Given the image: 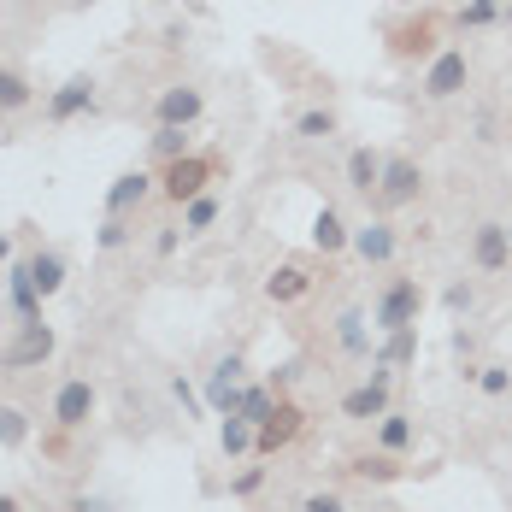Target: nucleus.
<instances>
[{"instance_id":"25","label":"nucleus","mask_w":512,"mask_h":512,"mask_svg":"<svg viewBox=\"0 0 512 512\" xmlns=\"http://www.w3.org/2000/svg\"><path fill=\"white\" fill-rule=\"evenodd\" d=\"M24 442H30V412L12 407V401H0V448H6V454H18Z\"/></svg>"},{"instance_id":"38","label":"nucleus","mask_w":512,"mask_h":512,"mask_svg":"<svg viewBox=\"0 0 512 512\" xmlns=\"http://www.w3.org/2000/svg\"><path fill=\"white\" fill-rule=\"evenodd\" d=\"M471 301H477V295H471V283H454V289L442 295V307H448V312H471Z\"/></svg>"},{"instance_id":"33","label":"nucleus","mask_w":512,"mask_h":512,"mask_svg":"<svg viewBox=\"0 0 512 512\" xmlns=\"http://www.w3.org/2000/svg\"><path fill=\"white\" fill-rule=\"evenodd\" d=\"M495 18H512V6H483V0H465L460 6V30H483Z\"/></svg>"},{"instance_id":"40","label":"nucleus","mask_w":512,"mask_h":512,"mask_svg":"<svg viewBox=\"0 0 512 512\" xmlns=\"http://www.w3.org/2000/svg\"><path fill=\"white\" fill-rule=\"evenodd\" d=\"M0 512H24V501H18L12 489H0Z\"/></svg>"},{"instance_id":"35","label":"nucleus","mask_w":512,"mask_h":512,"mask_svg":"<svg viewBox=\"0 0 512 512\" xmlns=\"http://www.w3.org/2000/svg\"><path fill=\"white\" fill-rule=\"evenodd\" d=\"M259 483H265V465H242V471L230 477V495L248 501V495H259Z\"/></svg>"},{"instance_id":"27","label":"nucleus","mask_w":512,"mask_h":512,"mask_svg":"<svg viewBox=\"0 0 512 512\" xmlns=\"http://www.w3.org/2000/svg\"><path fill=\"white\" fill-rule=\"evenodd\" d=\"M348 471H354L359 483H395L401 477L395 454H359V460H348Z\"/></svg>"},{"instance_id":"6","label":"nucleus","mask_w":512,"mask_h":512,"mask_svg":"<svg viewBox=\"0 0 512 512\" xmlns=\"http://www.w3.org/2000/svg\"><path fill=\"white\" fill-rule=\"evenodd\" d=\"M465 83H471L465 48H442L424 71V101H454V95H465Z\"/></svg>"},{"instance_id":"4","label":"nucleus","mask_w":512,"mask_h":512,"mask_svg":"<svg viewBox=\"0 0 512 512\" xmlns=\"http://www.w3.org/2000/svg\"><path fill=\"white\" fill-rule=\"evenodd\" d=\"M389 59H436L442 53V36H436V18L430 12H418V18H401V24H389Z\"/></svg>"},{"instance_id":"5","label":"nucleus","mask_w":512,"mask_h":512,"mask_svg":"<svg viewBox=\"0 0 512 512\" xmlns=\"http://www.w3.org/2000/svg\"><path fill=\"white\" fill-rule=\"evenodd\" d=\"M418 195H424V171H418L407 154H389V159H383V183H377V201H383V212L412 206Z\"/></svg>"},{"instance_id":"2","label":"nucleus","mask_w":512,"mask_h":512,"mask_svg":"<svg viewBox=\"0 0 512 512\" xmlns=\"http://www.w3.org/2000/svg\"><path fill=\"white\" fill-rule=\"evenodd\" d=\"M53 348H59V336H53L48 318H36V324H18V336L0 348V371H30V365H48Z\"/></svg>"},{"instance_id":"36","label":"nucleus","mask_w":512,"mask_h":512,"mask_svg":"<svg viewBox=\"0 0 512 512\" xmlns=\"http://www.w3.org/2000/svg\"><path fill=\"white\" fill-rule=\"evenodd\" d=\"M177 248H183V224H165V230L154 236V254H159V259H171Z\"/></svg>"},{"instance_id":"17","label":"nucleus","mask_w":512,"mask_h":512,"mask_svg":"<svg viewBox=\"0 0 512 512\" xmlns=\"http://www.w3.org/2000/svg\"><path fill=\"white\" fill-rule=\"evenodd\" d=\"M354 254L365 259V265H389V259H395V224H389V218L359 224L354 230Z\"/></svg>"},{"instance_id":"39","label":"nucleus","mask_w":512,"mask_h":512,"mask_svg":"<svg viewBox=\"0 0 512 512\" xmlns=\"http://www.w3.org/2000/svg\"><path fill=\"white\" fill-rule=\"evenodd\" d=\"M71 512H101V501L95 495H71Z\"/></svg>"},{"instance_id":"10","label":"nucleus","mask_w":512,"mask_h":512,"mask_svg":"<svg viewBox=\"0 0 512 512\" xmlns=\"http://www.w3.org/2000/svg\"><path fill=\"white\" fill-rule=\"evenodd\" d=\"M301 424H307V412L295 407V401H277V412H271V424H259L254 436V454L259 460H271V454H283L295 436H301Z\"/></svg>"},{"instance_id":"31","label":"nucleus","mask_w":512,"mask_h":512,"mask_svg":"<svg viewBox=\"0 0 512 512\" xmlns=\"http://www.w3.org/2000/svg\"><path fill=\"white\" fill-rule=\"evenodd\" d=\"M471 383H477V389H483L489 401L512 395V371H507V365H477V371H471Z\"/></svg>"},{"instance_id":"30","label":"nucleus","mask_w":512,"mask_h":512,"mask_svg":"<svg viewBox=\"0 0 512 512\" xmlns=\"http://www.w3.org/2000/svg\"><path fill=\"white\" fill-rule=\"evenodd\" d=\"M148 148H154L159 165H177V159H189V130H165V124H159Z\"/></svg>"},{"instance_id":"32","label":"nucleus","mask_w":512,"mask_h":512,"mask_svg":"<svg viewBox=\"0 0 512 512\" xmlns=\"http://www.w3.org/2000/svg\"><path fill=\"white\" fill-rule=\"evenodd\" d=\"M130 236H136V230H130V218H101L95 248H101V254H118V248H130Z\"/></svg>"},{"instance_id":"44","label":"nucleus","mask_w":512,"mask_h":512,"mask_svg":"<svg viewBox=\"0 0 512 512\" xmlns=\"http://www.w3.org/2000/svg\"><path fill=\"white\" fill-rule=\"evenodd\" d=\"M507 271H512V265H507Z\"/></svg>"},{"instance_id":"41","label":"nucleus","mask_w":512,"mask_h":512,"mask_svg":"<svg viewBox=\"0 0 512 512\" xmlns=\"http://www.w3.org/2000/svg\"><path fill=\"white\" fill-rule=\"evenodd\" d=\"M0 265H12V230H0Z\"/></svg>"},{"instance_id":"21","label":"nucleus","mask_w":512,"mask_h":512,"mask_svg":"<svg viewBox=\"0 0 512 512\" xmlns=\"http://www.w3.org/2000/svg\"><path fill=\"white\" fill-rule=\"evenodd\" d=\"M377 183H383V154H377V148H354V154H348V189L371 201Z\"/></svg>"},{"instance_id":"1","label":"nucleus","mask_w":512,"mask_h":512,"mask_svg":"<svg viewBox=\"0 0 512 512\" xmlns=\"http://www.w3.org/2000/svg\"><path fill=\"white\" fill-rule=\"evenodd\" d=\"M418 312H424V289H418V277H389L383 295H377V307H371V330H383V336H395V330H418Z\"/></svg>"},{"instance_id":"14","label":"nucleus","mask_w":512,"mask_h":512,"mask_svg":"<svg viewBox=\"0 0 512 512\" xmlns=\"http://www.w3.org/2000/svg\"><path fill=\"white\" fill-rule=\"evenodd\" d=\"M6 307L18 324H36L42 318V295H36V283H30V259H12L6 265Z\"/></svg>"},{"instance_id":"24","label":"nucleus","mask_w":512,"mask_h":512,"mask_svg":"<svg viewBox=\"0 0 512 512\" xmlns=\"http://www.w3.org/2000/svg\"><path fill=\"white\" fill-rule=\"evenodd\" d=\"M271 412H277V395L271 389H259V383H248L242 395H236V418H248V424H271Z\"/></svg>"},{"instance_id":"28","label":"nucleus","mask_w":512,"mask_h":512,"mask_svg":"<svg viewBox=\"0 0 512 512\" xmlns=\"http://www.w3.org/2000/svg\"><path fill=\"white\" fill-rule=\"evenodd\" d=\"M295 136H301V142H330V136H336V112H330V106H307V112L295 118Z\"/></svg>"},{"instance_id":"7","label":"nucleus","mask_w":512,"mask_h":512,"mask_svg":"<svg viewBox=\"0 0 512 512\" xmlns=\"http://www.w3.org/2000/svg\"><path fill=\"white\" fill-rule=\"evenodd\" d=\"M95 106H101L95 77H65L48 101H42V118H48V124H71V118H83V112H95Z\"/></svg>"},{"instance_id":"37","label":"nucleus","mask_w":512,"mask_h":512,"mask_svg":"<svg viewBox=\"0 0 512 512\" xmlns=\"http://www.w3.org/2000/svg\"><path fill=\"white\" fill-rule=\"evenodd\" d=\"M301 512H354V507H348L342 495H307V501H301Z\"/></svg>"},{"instance_id":"16","label":"nucleus","mask_w":512,"mask_h":512,"mask_svg":"<svg viewBox=\"0 0 512 512\" xmlns=\"http://www.w3.org/2000/svg\"><path fill=\"white\" fill-rule=\"evenodd\" d=\"M307 295H312V271L295 265V259L265 277V301H271V307H295V301H307Z\"/></svg>"},{"instance_id":"9","label":"nucleus","mask_w":512,"mask_h":512,"mask_svg":"<svg viewBox=\"0 0 512 512\" xmlns=\"http://www.w3.org/2000/svg\"><path fill=\"white\" fill-rule=\"evenodd\" d=\"M242 377H248L242 354H218V359H212V371H206V407L218 412V418H224V412H236Z\"/></svg>"},{"instance_id":"8","label":"nucleus","mask_w":512,"mask_h":512,"mask_svg":"<svg viewBox=\"0 0 512 512\" xmlns=\"http://www.w3.org/2000/svg\"><path fill=\"white\" fill-rule=\"evenodd\" d=\"M89 418H95V383L89 377H65L53 389V424L59 430H83Z\"/></svg>"},{"instance_id":"13","label":"nucleus","mask_w":512,"mask_h":512,"mask_svg":"<svg viewBox=\"0 0 512 512\" xmlns=\"http://www.w3.org/2000/svg\"><path fill=\"white\" fill-rule=\"evenodd\" d=\"M471 265L477 271H489V277H501L512 265V242H507V224H477L471 230Z\"/></svg>"},{"instance_id":"43","label":"nucleus","mask_w":512,"mask_h":512,"mask_svg":"<svg viewBox=\"0 0 512 512\" xmlns=\"http://www.w3.org/2000/svg\"><path fill=\"white\" fill-rule=\"evenodd\" d=\"M507 242H512V224H507Z\"/></svg>"},{"instance_id":"29","label":"nucleus","mask_w":512,"mask_h":512,"mask_svg":"<svg viewBox=\"0 0 512 512\" xmlns=\"http://www.w3.org/2000/svg\"><path fill=\"white\" fill-rule=\"evenodd\" d=\"M218 212H224V206H218V195H201V201H189V206H183V236H206V230L218 224Z\"/></svg>"},{"instance_id":"23","label":"nucleus","mask_w":512,"mask_h":512,"mask_svg":"<svg viewBox=\"0 0 512 512\" xmlns=\"http://www.w3.org/2000/svg\"><path fill=\"white\" fill-rule=\"evenodd\" d=\"M254 424L248 418H236V412H224V424H218V448H224V460H242V454H254Z\"/></svg>"},{"instance_id":"26","label":"nucleus","mask_w":512,"mask_h":512,"mask_svg":"<svg viewBox=\"0 0 512 512\" xmlns=\"http://www.w3.org/2000/svg\"><path fill=\"white\" fill-rule=\"evenodd\" d=\"M336 342H342V354H371V336H365V312L348 307L336 318Z\"/></svg>"},{"instance_id":"19","label":"nucleus","mask_w":512,"mask_h":512,"mask_svg":"<svg viewBox=\"0 0 512 512\" xmlns=\"http://www.w3.org/2000/svg\"><path fill=\"white\" fill-rule=\"evenodd\" d=\"M312 248L330 259V254H342V248H354V230L342 224V212L336 206H318V218H312Z\"/></svg>"},{"instance_id":"34","label":"nucleus","mask_w":512,"mask_h":512,"mask_svg":"<svg viewBox=\"0 0 512 512\" xmlns=\"http://www.w3.org/2000/svg\"><path fill=\"white\" fill-rule=\"evenodd\" d=\"M171 401H177V407L189 412V418H195V412L206 407V395H195V383H189V377H183V371H177V377H171Z\"/></svg>"},{"instance_id":"20","label":"nucleus","mask_w":512,"mask_h":512,"mask_svg":"<svg viewBox=\"0 0 512 512\" xmlns=\"http://www.w3.org/2000/svg\"><path fill=\"white\" fill-rule=\"evenodd\" d=\"M65 271H71V265H65L59 248H36V254H30V283H36L42 301H53V295L65 289Z\"/></svg>"},{"instance_id":"18","label":"nucleus","mask_w":512,"mask_h":512,"mask_svg":"<svg viewBox=\"0 0 512 512\" xmlns=\"http://www.w3.org/2000/svg\"><path fill=\"white\" fill-rule=\"evenodd\" d=\"M389 412V383H359V389H348L342 395V418H359V424H371V418H383Z\"/></svg>"},{"instance_id":"22","label":"nucleus","mask_w":512,"mask_h":512,"mask_svg":"<svg viewBox=\"0 0 512 512\" xmlns=\"http://www.w3.org/2000/svg\"><path fill=\"white\" fill-rule=\"evenodd\" d=\"M407 448H412V418L389 407L383 418H377V454H395V460H401Z\"/></svg>"},{"instance_id":"3","label":"nucleus","mask_w":512,"mask_h":512,"mask_svg":"<svg viewBox=\"0 0 512 512\" xmlns=\"http://www.w3.org/2000/svg\"><path fill=\"white\" fill-rule=\"evenodd\" d=\"M206 183H212V159L206 154H189V159H177V165H159V195H165L171 206L201 201Z\"/></svg>"},{"instance_id":"11","label":"nucleus","mask_w":512,"mask_h":512,"mask_svg":"<svg viewBox=\"0 0 512 512\" xmlns=\"http://www.w3.org/2000/svg\"><path fill=\"white\" fill-rule=\"evenodd\" d=\"M148 195H159V177L154 171H124V177H112V189H106V218H130L136 206L148 201Z\"/></svg>"},{"instance_id":"15","label":"nucleus","mask_w":512,"mask_h":512,"mask_svg":"<svg viewBox=\"0 0 512 512\" xmlns=\"http://www.w3.org/2000/svg\"><path fill=\"white\" fill-rule=\"evenodd\" d=\"M30 106H36V83H30V71H24V65H0V124L24 118Z\"/></svg>"},{"instance_id":"12","label":"nucleus","mask_w":512,"mask_h":512,"mask_svg":"<svg viewBox=\"0 0 512 512\" xmlns=\"http://www.w3.org/2000/svg\"><path fill=\"white\" fill-rule=\"evenodd\" d=\"M201 112H206V95L195 89V83H177V89H165V95L154 101V118L165 124V130H189Z\"/></svg>"},{"instance_id":"42","label":"nucleus","mask_w":512,"mask_h":512,"mask_svg":"<svg viewBox=\"0 0 512 512\" xmlns=\"http://www.w3.org/2000/svg\"><path fill=\"white\" fill-rule=\"evenodd\" d=\"M483 6H507V0H483Z\"/></svg>"}]
</instances>
